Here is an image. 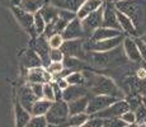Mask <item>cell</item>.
I'll use <instances>...</instances> for the list:
<instances>
[{"instance_id": "7", "label": "cell", "mask_w": 146, "mask_h": 127, "mask_svg": "<svg viewBox=\"0 0 146 127\" xmlns=\"http://www.w3.org/2000/svg\"><path fill=\"white\" fill-rule=\"evenodd\" d=\"M116 100H118V98L111 97V95H93V97H89L85 113H88L89 116H94L98 112L108 108Z\"/></svg>"}, {"instance_id": "45", "label": "cell", "mask_w": 146, "mask_h": 127, "mask_svg": "<svg viewBox=\"0 0 146 127\" xmlns=\"http://www.w3.org/2000/svg\"><path fill=\"white\" fill-rule=\"evenodd\" d=\"M21 1H22V0H10V3H12L13 7H19Z\"/></svg>"}, {"instance_id": "36", "label": "cell", "mask_w": 146, "mask_h": 127, "mask_svg": "<svg viewBox=\"0 0 146 127\" xmlns=\"http://www.w3.org/2000/svg\"><path fill=\"white\" fill-rule=\"evenodd\" d=\"M125 126L126 123L121 118H107V120H103L102 127H125Z\"/></svg>"}, {"instance_id": "18", "label": "cell", "mask_w": 146, "mask_h": 127, "mask_svg": "<svg viewBox=\"0 0 146 127\" xmlns=\"http://www.w3.org/2000/svg\"><path fill=\"white\" fill-rule=\"evenodd\" d=\"M103 4H104V0H84V3L80 5L79 10L76 12V17L79 19H83L84 17L89 15L90 13L102 8Z\"/></svg>"}, {"instance_id": "12", "label": "cell", "mask_w": 146, "mask_h": 127, "mask_svg": "<svg viewBox=\"0 0 146 127\" xmlns=\"http://www.w3.org/2000/svg\"><path fill=\"white\" fill-rule=\"evenodd\" d=\"M32 49L36 51V53H37L38 56H40L42 65H43L44 67L51 63V61H50V51H51V47H50L47 38L44 37L43 35L37 36V37L33 38Z\"/></svg>"}, {"instance_id": "23", "label": "cell", "mask_w": 146, "mask_h": 127, "mask_svg": "<svg viewBox=\"0 0 146 127\" xmlns=\"http://www.w3.org/2000/svg\"><path fill=\"white\" fill-rule=\"evenodd\" d=\"M22 64L26 69H32V67H38L42 66V61L40 56L36 53V51L33 49H29L22 57Z\"/></svg>"}, {"instance_id": "8", "label": "cell", "mask_w": 146, "mask_h": 127, "mask_svg": "<svg viewBox=\"0 0 146 127\" xmlns=\"http://www.w3.org/2000/svg\"><path fill=\"white\" fill-rule=\"evenodd\" d=\"M12 10H13V14H14V17H15V19L18 21V23L22 25V28H23L32 38L37 37V33H36V29H35L33 14L24 12V10L21 9L19 7H13Z\"/></svg>"}, {"instance_id": "38", "label": "cell", "mask_w": 146, "mask_h": 127, "mask_svg": "<svg viewBox=\"0 0 146 127\" xmlns=\"http://www.w3.org/2000/svg\"><path fill=\"white\" fill-rule=\"evenodd\" d=\"M58 18L64 19L65 22L69 23L70 21L76 18V13L71 12V10H65V9H58Z\"/></svg>"}, {"instance_id": "27", "label": "cell", "mask_w": 146, "mask_h": 127, "mask_svg": "<svg viewBox=\"0 0 146 127\" xmlns=\"http://www.w3.org/2000/svg\"><path fill=\"white\" fill-rule=\"evenodd\" d=\"M52 102L46 99V98H40L36 100V103L33 104L32 109H31V114L32 116H46L47 111L50 109Z\"/></svg>"}, {"instance_id": "31", "label": "cell", "mask_w": 146, "mask_h": 127, "mask_svg": "<svg viewBox=\"0 0 146 127\" xmlns=\"http://www.w3.org/2000/svg\"><path fill=\"white\" fill-rule=\"evenodd\" d=\"M133 112H135V117H136V125L146 126V107L144 104H140Z\"/></svg>"}, {"instance_id": "34", "label": "cell", "mask_w": 146, "mask_h": 127, "mask_svg": "<svg viewBox=\"0 0 146 127\" xmlns=\"http://www.w3.org/2000/svg\"><path fill=\"white\" fill-rule=\"evenodd\" d=\"M46 70L52 75V78L55 79L56 76L64 70V65H62V63H53V61H51V63L46 66Z\"/></svg>"}, {"instance_id": "14", "label": "cell", "mask_w": 146, "mask_h": 127, "mask_svg": "<svg viewBox=\"0 0 146 127\" xmlns=\"http://www.w3.org/2000/svg\"><path fill=\"white\" fill-rule=\"evenodd\" d=\"M27 79H28L29 83H40V84L51 83V81L53 80L52 75L50 74V72L46 70V67H43V66L28 69Z\"/></svg>"}, {"instance_id": "1", "label": "cell", "mask_w": 146, "mask_h": 127, "mask_svg": "<svg viewBox=\"0 0 146 127\" xmlns=\"http://www.w3.org/2000/svg\"><path fill=\"white\" fill-rule=\"evenodd\" d=\"M118 12L126 14L132 22L137 37L146 33V0H121L114 3Z\"/></svg>"}, {"instance_id": "43", "label": "cell", "mask_w": 146, "mask_h": 127, "mask_svg": "<svg viewBox=\"0 0 146 127\" xmlns=\"http://www.w3.org/2000/svg\"><path fill=\"white\" fill-rule=\"evenodd\" d=\"M52 84V89H53V95H55V100H61L62 99V89L56 84V81H51Z\"/></svg>"}, {"instance_id": "4", "label": "cell", "mask_w": 146, "mask_h": 127, "mask_svg": "<svg viewBox=\"0 0 146 127\" xmlns=\"http://www.w3.org/2000/svg\"><path fill=\"white\" fill-rule=\"evenodd\" d=\"M69 107H67V102L65 100H53L50 106V109L46 113V120L48 125L60 127L65 126V123L69 120Z\"/></svg>"}, {"instance_id": "5", "label": "cell", "mask_w": 146, "mask_h": 127, "mask_svg": "<svg viewBox=\"0 0 146 127\" xmlns=\"http://www.w3.org/2000/svg\"><path fill=\"white\" fill-rule=\"evenodd\" d=\"M125 39V36L121 35L114 38L103 39V41H90V39H85L84 41V51L85 52H107L111 51L116 47L121 46V43Z\"/></svg>"}, {"instance_id": "51", "label": "cell", "mask_w": 146, "mask_h": 127, "mask_svg": "<svg viewBox=\"0 0 146 127\" xmlns=\"http://www.w3.org/2000/svg\"><path fill=\"white\" fill-rule=\"evenodd\" d=\"M44 1H46V3H47V1H48V0H44Z\"/></svg>"}, {"instance_id": "2", "label": "cell", "mask_w": 146, "mask_h": 127, "mask_svg": "<svg viewBox=\"0 0 146 127\" xmlns=\"http://www.w3.org/2000/svg\"><path fill=\"white\" fill-rule=\"evenodd\" d=\"M84 61L95 67L106 69H119L128 64V59L125 53V50L118 46L116 49L107 51V52H85V59Z\"/></svg>"}, {"instance_id": "16", "label": "cell", "mask_w": 146, "mask_h": 127, "mask_svg": "<svg viewBox=\"0 0 146 127\" xmlns=\"http://www.w3.org/2000/svg\"><path fill=\"white\" fill-rule=\"evenodd\" d=\"M18 95H19V102L18 103L31 113V109H32L33 104H35L36 100L38 99V98L35 95V93L32 92L31 86L29 85H23L21 89H19Z\"/></svg>"}, {"instance_id": "11", "label": "cell", "mask_w": 146, "mask_h": 127, "mask_svg": "<svg viewBox=\"0 0 146 127\" xmlns=\"http://www.w3.org/2000/svg\"><path fill=\"white\" fill-rule=\"evenodd\" d=\"M102 27L112 28V29L121 31L118 21H117V9L114 3L106 0L103 4V17H102ZM122 32V31H121Z\"/></svg>"}, {"instance_id": "41", "label": "cell", "mask_w": 146, "mask_h": 127, "mask_svg": "<svg viewBox=\"0 0 146 127\" xmlns=\"http://www.w3.org/2000/svg\"><path fill=\"white\" fill-rule=\"evenodd\" d=\"M28 85L31 86L32 92L35 93V95L40 99V98H43V84L40 83H29Z\"/></svg>"}, {"instance_id": "3", "label": "cell", "mask_w": 146, "mask_h": 127, "mask_svg": "<svg viewBox=\"0 0 146 127\" xmlns=\"http://www.w3.org/2000/svg\"><path fill=\"white\" fill-rule=\"evenodd\" d=\"M83 74L85 78L84 85L88 88L89 93H93V95H111V97L118 98V99L123 97L122 90L117 86V84L111 78L86 71V70H84Z\"/></svg>"}, {"instance_id": "35", "label": "cell", "mask_w": 146, "mask_h": 127, "mask_svg": "<svg viewBox=\"0 0 146 127\" xmlns=\"http://www.w3.org/2000/svg\"><path fill=\"white\" fill-rule=\"evenodd\" d=\"M48 39V45L51 49H60L61 46H62L64 41L65 39L62 38V36H61V33H56V35H52Z\"/></svg>"}, {"instance_id": "9", "label": "cell", "mask_w": 146, "mask_h": 127, "mask_svg": "<svg viewBox=\"0 0 146 127\" xmlns=\"http://www.w3.org/2000/svg\"><path fill=\"white\" fill-rule=\"evenodd\" d=\"M84 41L85 38H78V39H69L64 41L62 46L60 50L64 52L65 56H71V57H78L84 61L85 59V51H84Z\"/></svg>"}, {"instance_id": "22", "label": "cell", "mask_w": 146, "mask_h": 127, "mask_svg": "<svg viewBox=\"0 0 146 127\" xmlns=\"http://www.w3.org/2000/svg\"><path fill=\"white\" fill-rule=\"evenodd\" d=\"M51 5L56 7L57 9H65V10H71V12L76 13L79 10L80 5L84 3V0H48Z\"/></svg>"}, {"instance_id": "15", "label": "cell", "mask_w": 146, "mask_h": 127, "mask_svg": "<svg viewBox=\"0 0 146 127\" xmlns=\"http://www.w3.org/2000/svg\"><path fill=\"white\" fill-rule=\"evenodd\" d=\"M123 50H125L126 56L131 63L141 64V55H140L136 41L132 37H125V39H123Z\"/></svg>"}, {"instance_id": "32", "label": "cell", "mask_w": 146, "mask_h": 127, "mask_svg": "<svg viewBox=\"0 0 146 127\" xmlns=\"http://www.w3.org/2000/svg\"><path fill=\"white\" fill-rule=\"evenodd\" d=\"M33 19H35V29H36L37 36L43 35L44 28H46V22H44V19L42 18V15L40 13L33 14Z\"/></svg>"}, {"instance_id": "30", "label": "cell", "mask_w": 146, "mask_h": 127, "mask_svg": "<svg viewBox=\"0 0 146 127\" xmlns=\"http://www.w3.org/2000/svg\"><path fill=\"white\" fill-rule=\"evenodd\" d=\"M65 79L69 85H84L85 84V78H84L83 71H72Z\"/></svg>"}, {"instance_id": "10", "label": "cell", "mask_w": 146, "mask_h": 127, "mask_svg": "<svg viewBox=\"0 0 146 127\" xmlns=\"http://www.w3.org/2000/svg\"><path fill=\"white\" fill-rule=\"evenodd\" d=\"M127 111H130V107H128L127 102L125 99H118L114 102L113 104H111L108 108L95 113L94 117H99V118H102V120H107V118H119L121 116Z\"/></svg>"}, {"instance_id": "42", "label": "cell", "mask_w": 146, "mask_h": 127, "mask_svg": "<svg viewBox=\"0 0 146 127\" xmlns=\"http://www.w3.org/2000/svg\"><path fill=\"white\" fill-rule=\"evenodd\" d=\"M119 118L126 123V125H133V123H136V117H135V112H132V111H127V112H125V113L121 116Z\"/></svg>"}, {"instance_id": "19", "label": "cell", "mask_w": 146, "mask_h": 127, "mask_svg": "<svg viewBox=\"0 0 146 127\" xmlns=\"http://www.w3.org/2000/svg\"><path fill=\"white\" fill-rule=\"evenodd\" d=\"M122 32L118 29H112V28H106V27H99L92 33V36L88 39L90 41H103V39H109L114 38L117 36H121Z\"/></svg>"}, {"instance_id": "26", "label": "cell", "mask_w": 146, "mask_h": 127, "mask_svg": "<svg viewBox=\"0 0 146 127\" xmlns=\"http://www.w3.org/2000/svg\"><path fill=\"white\" fill-rule=\"evenodd\" d=\"M38 13H40L42 15V18L44 19L46 24L51 23V22H53L58 17V9L56 7H53V5H51L50 3H46V4L41 8V10Z\"/></svg>"}, {"instance_id": "48", "label": "cell", "mask_w": 146, "mask_h": 127, "mask_svg": "<svg viewBox=\"0 0 146 127\" xmlns=\"http://www.w3.org/2000/svg\"><path fill=\"white\" fill-rule=\"evenodd\" d=\"M109 1H112V3H117V1H121V0H109Z\"/></svg>"}, {"instance_id": "49", "label": "cell", "mask_w": 146, "mask_h": 127, "mask_svg": "<svg viewBox=\"0 0 146 127\" xmlns=\"http://www.w3.org/2000/svg\"><path fill=\"white\" fill-rule=\"evenodd\" d=\"M142 104H144V106L146 107V98H145V99H144V102H142Z\"/></svg>"}, {"instance_id": "40", "label": "cell", "mask_w": 146, "mask_h": 127, "mask_svg": "<svg viewBox=\"0 0 146 127\" xmlns=\"http://www.w3.org/2000/svg\"><path fill=\"white\" fill-rule=\"evenodd\" d=\"M43 98L53 102L55 100V95H53V89L51 83H44L43 84Z\"/></svg>"}, {"instance_id": "44", "label": "cell", "mask_w": 146, "mask_h": 127, "mask_svg": "<svg viewBox=\"0 0 146 127\" xmlns=\"http://www.w3.org/2000/svg\"><path fill=\"white\" fill-rule=\"evenodd\" d=\"M136 43H137V47H139V51H140V55H141V59L144 60V63H146V45L144 42L140 41V38L136 37Z\"/></svg>"}, {"instance_id": "25", "label": "cell", "mask_w": 146, "mask_h": 127, "mask_svg": "<svg viewBox=\"0 0 146 127\" xmlns=\"http://www.w3.org/2000/svg\"><path fill=\"white\" fill-rule=\"evenodd\" d=\"M46 4L44 0H22L19 8L23 9L24 12L31 13V14H36L41 10V8Z\"/></svg>"}, {"instance_id": "13", "label": "cell", "mask_w": 146, "mask_h": 127, "mask_svg": "<svg viewBox=\"0 0 146 127\" xmlns=\"http://www.w3.org/2000/svg\"><path fill=\"white\" fill-rule=\"evenodd\" d=\"M61 36L65 41H69V39H78V38H84V31L83 27H81V22L80 19L75 18L72 21H70L67 25L65 27V29L61 32Z\"/></svg>"}, {"instance_id": "37", "label": "cell", "mask_w": 146, "mask_h": 127, "mask_svg": "<svg viewBox=\"0 0 146 127\" xmlns=\"http://www.w3.org/2000/svg\"><path fill=\"white\" fill-rule=\"evenodd\" d=\"M64 57H65V55L60 49H51V51H50V61L62 63Z\"/></svg>"}, {"instance_id": "33", "label": "cell", "mask_w": 146, "mask_h": 127, "mask_svg": "<svg viewBox=\"0 0 146 127\" xmlns=\"http://www.w3.org/2000/svg\"><path fill=\"white\" fill-rule=\"evenodd\" d=\"M48 122H47L44 116H32L28 122L27 127H47Z\"/></svg>"}, {"instance_id": "20", "label": "cell", "mask_w": 146, "mask_h": 127, "mask_svg": "<svg viewBox=\"0 0 146 127\" xmlns=\"http://www.w3.org/2000/svg\"><path fill=\"white\" fill-rule=\"evenodd\" d=\"M117 21H118L119 28L123 33H126V35L130 36V37H137L136 29H135L132 22H131V19L128 18L126 14H123V13H121L117 10Z\"/></svg>"}, {"instance_id": "17", "label": "cell", "mask_w": 146, "mask_h": 127, "mask_svg": "<svg viewBox=\"0 0 146 127\" xmlns=\"http://www.w3.org/2000/svg\"><path fill=\"white\" fill-rule=\"evenodd\" d=\"M89 90L85 85H69L66 89L62 90V100L65 102H71L75 100L80 97H84V95H88Z\"/></svg>"}, {"instance_id": "24", "label": "cell", "mask_w": 146, "mask_h": 127, "mask_svg": "<svg viewBox=\"0 0 146 127\" xmlns=\"http://www.w3.org/2000/svg\"><path fill=\"white\" fill-rule=\"evenodd\" d=\"M32 114L19 103L15 104V127H27Z\"/></svg>"}, {"instance_id": "29", "label": "cell", "mask_w": 146, "mask_h": 127, "mask_svg": "<svg viewBox=\"0 0 146 127\" xmlns=\"http://www.w3.org/2000/svg\"><path fill=\"white\" fill-rule=\"evenodd\" d=\"M89 116L88 113H79V114H72V116H69V120H67V122L65 123L66 127H80L81 125H84V123L86 122V121L89 120Z\"/></svg>"}, {"instance_id": "39", "label": "cell", "mask_w": 146, "mask_h": 127, "mask_svg": "<svg viewBox=\"0 0 146 127\" xmlns=\"http://www.w3.org/2000/svg\"><path fill=\"white\" fill-rule=\"evenodd\" d=\"M103 126V120L99 117H94V116H90L89 120L86 121L84 125H81L80 127H102Z\"/></svg>"}, {"instance_id": "46", "label": "cell", "mask_w": 146, "mask_h": 127, "mask_svg": "<svg viewBox=\"0 0 146 127\" xmlns=\"http://www.w3.org/2000/svg\"><path fill=\"white\" fill-rule=\"evenodd\" d=\"M137 38H140V41L144 42V43L146 45V33H145V35H142V36H140V37H137Z\"/></svg>"}, {"instance_id": "21", "label": "cell", "mask_w": 146, "mask_h": 127, "mask_svg": "<svg viewBox=\"0 0 146 127\" xmlns=\"http://www.w3.org/2000/svg\"><path fill=\"white\" fill-rule=\"evenodd\" d=\"M88 102H89V95H84L80 97L75 100H71L67 103L69 107V114H79V113H84L86 111V107H88Z\"/></svg>"}, {"instance_id": "50", "label": "cell", "mask_w": 146, "mask_h": 127, "mask_svg": "<svg viewBox=\"0 0 146 127\" xmlns=\"http://www.w3.org/2000/svg\"><path fill=\"white\" fill-rule=\"evenodd\" d=\"M60 127H66V126H60Z\"/></svg>"}, {"instance_id": "6", "label": "cell", "mask_w": 146, "mask_h": 127, "mask_svg": "<svg viewBox=\"0 0 146 127\" xmlns=\"http://www.w3.org/2000/svg\"><path fill=\"white\" fill-rule=\"evenodd\" d=\"M102 17H103V7L99 8L98 10L90 13L89 15L84 17L83 19H80L81 27L84 31V38L88 39L92 36V33L94 32L97 28L102 27Z\"/></svg>"}, {"instance_id": "28", "label": "cell", "mask_w": 146, "mask_h": 127, "mask_svg": "<svg viewBox=\"0 0 146 127\" xmlns=\"http://www.w3.org/2000/svg\"><path fill=\"white\" fill-rule=\"evenodd\" d=\"M62 65L65 69H69L71 71H80V69H85V61L78 57H71V56H65L62 60Z\"/></svg>"}, {"instance_id": "47", "label": "cell", "mask_w": 146, "mask_h": 127, "mask_svg": "<svg viewBox=\"0 0 146 127\" xmlns=\"http://www.w3.org/2000/svg\"><path fill=\"white\" fill-rule=\"evenodd\" d=\"M125 127H139V125H136V123H133V125H126Z\"/></svg>"}]
</instances>
